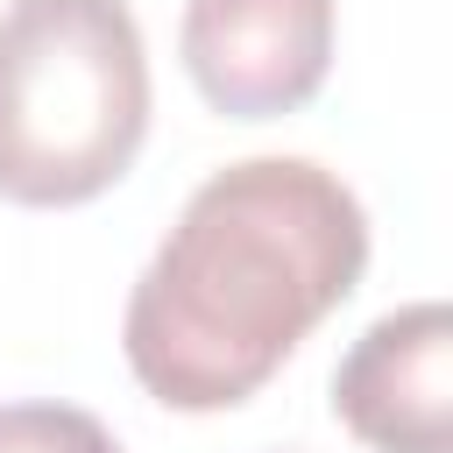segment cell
<instances>
[{
    "label": "cell",
    "instance_id": "6da1fadb",
    "mask_svg": "<svg viewBox=\"0 0 453 453\" xmlns=\"http://www.w3.org/2000/svg\"><path fill=\"white\" fill-rule=\"evenodd\" d=\"M361 269L368 212L333 170L304 156L226 163L134 276L120 319L127 368L170 411H226L290 361Z\"/></svg>",
    "mask_w": 453,
    "mask_h": 453
},
{
    "label": "cell",
    "instance_id": "3957f363",
    "mask_svg": "<svg viewBox=\"0 0 453 453\" xmlns=\"http://www.w3.org/2000/svg\"><path fill=\"white\" fill-rule=\"evenodd\" d=\"M184 71L226 120L297 113L333 64V0H184Z\"/></svg>",
    "mask_w": 453,
    "mask_h": 453
},
{
    "label": "cell",
    "instance_id": "7a4b0ae2",
    "mask_svg": "<svg viewBox=\"0 0 453 453\" xmlns=\"http://www.w3.org/2000/svg\"><path fill=\"white\" fill-rule=\"evenodd\" d=\"M149 134V50L127 0H7L0 198L85 205Z\"/></svg>",
    "mask_w": 453,
    "mask_h": 453
},
{
    "label": "cell",
    "instance_id": "277c9868",
    "mask_svg": "<svg viewBox=\"0 0 453 453\" xmlns=\"http://www.w3.org/2000/svg\"><path fill=\"white\" fill-rule=\"evenodd\" d=\"M340 425L375 453H446L453 446V311L418 297L382 311L333 375Z\"/></svg>",
    "mask_w": 453,
    "mask_h": 453
},
{
    "label": "cell",
    "instance_id": "5b68a950",
    "mask_svg": "<svg viewBox=\"0 0 453 453\" xmlns=\"http://www.w3.org/2000/svg\"><path fill=\"white\" fill-rule=\"evenodd\" d=\"M0 453H120L78 403H0Z\"/></svg>",
    "mask_w": 453,
    "mask_h": 453
}]
</instances>
